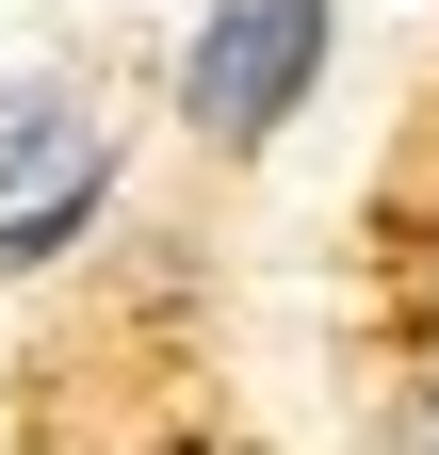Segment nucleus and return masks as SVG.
<instances>
[{
  "mask_svg": "<svg viewBox=\"0 0 439 455\" xmlns=\"http://www.w3.org/2000/svg\"><path fill=\"white\" fill-rule=\"evenodd\" d=\"M325 0H212L196 49H180V114H196V147H277L309 82H325Z\"/></svg>",
  "mask_w": 439,
  "mask_h": 455,
  "instance_id": "nucleus-1",
  "label": "nucleus"
},
{
  "mask_svg": "<svg viewBox=\"0 0 439 455\" xmlns=\"http://www.w3.org/2000/svg\"><path fill=\"white\" fill-rule=\"evenodd\" d=\"M66 163H98V131H82V82H0V196H49Z\"/></svg>",
  "mask_w": 439,
  "mask_h": 455,
  "instance_id": "nucleus-2",
  "label": "nucleus"
},
{
  "mask_svg": "<svg viewBox=\"0 0 439 455\" xmlns=\"http://www.w3.org/2000/svg\"><path fill=\"white\" fill-rule=\"evenodd\" d=\"M98 212H115V163H66L49 196H0V276H49V260H66Z\"/></svg>",
  "mask_w": 439,
  "mask_h": 455,
  "instance_id": "nucleus-3",
  "label": "nucleus"
},
{
  "mask_svg": "<svg viewBox=\"0 0 439 455\" xmlns=\"http://www.w3.org/2000/svg\"><path fill=\"white\" fill-rule=\"evenodd\" d=\"M374 455H439V374H407L391 407H374Z\"/></svg>",
  "mask_w": 439,
  "mask_h": 455,
  "instance_id": "nucleus-4",
  "label": "nucleus"
},
{
  "mask_svg": "<svg viewBox=\"0 0 439 455\" xmlns=\"http://www.w3.org/2000/svg\"><path fill=\"white\" fill-rule=\"evenodd\" d=\"M196 455H212V439H196Z\"/></svg>",
  "mask_w": 439,
  "mask_h": 455,
  "instance_id": "nucleus-5",
  "label": "nucleus"
}]
</instances>
